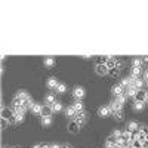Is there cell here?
Listing matches in <instances>:
<instances>
[{
    "mask_svg": "<svg viewBox=\"0 0 148 148\" xmlns=\"http://www.w3.org/2000/svg\"><path fill=\"white\" fill-rule=\"evenodd\" d=\"M145 84H147V86H148V80H147V82H145Z\"/></svg>",
    "mask_w": 148,
    "mask_h": 148,
    "instance_id": "f35d334b",
    "label": "cell"
},
{
    "mask_svg": "<svg viewBox=\"0 0 148 148\" xmlns=\"http://www.w3.org/2000/svg\"><path fill=\"white\" fill-rule=\"evenodd\" d=\"M96 73L99 74V76H105V74L110 73V68L107 64H98L96 65Z\"/></svg>",
    "mask_w": 148,
    "mask_h": 148,
    "instance_id": "7a4b0ae2",
    "label": "cell"
},
{
    "mask_svg": "<svg viewBox=\"0 0 148 148\" xmlns=\"http://www.w3.org/2000/svg\"><path fill=\"white\" fill-rule=\"evenodd\" d=\"M145 104L147 102H144V101H135L133 102V110L135 111H142L145 108Z\"/></svg>",
    "mask_w": 148,
    "mask_h": 148,
    "instance_id": "9a60e30c",
    "label": "cell"
},
{
    "mask_svg": "<svg viewBox=\"0 0 148 148\" xmlns=\"http://www.w3.org/2000/svg\"><path fill=\"white\" fill-rule=\"evenodd\" d=\"M130 148H144V147H142V144H141V142H138V141H133V142L130 144Z\"/></svg>",
    "mask_w": 148,
    "mask_h": 148,
    "instance_id": "4dcf8cb0",
    "label": "cell"
},
{
    "mask_svg": "<svg viewBox=\"0 0 148 148\" xmlns=\"http://www.w3.org/2000/svg\"><path fill=\"white\" fill-rule=\"evenodd\" d=\"M145 96H147V92L144 89H141V90H138L136 96H135V101H144L145 102Z\"/></svg>",
    "mask_w": 148,
    "mask_h": 148,
    "instance_id": "e0dca14e",
    "label": "cell"
},
{
    "mask_svg": "<svg viewBox=\"0 0 148 148\" xmlns=\"http://www.w3.org/2000/svg\"><path fill=\"white\" fill-rule=\"evenodd\" d=\"M61 147H62V148H71V147H70L68 144H65V145H61Z\"/></svg>",
    "mask_w": 148,
    "mask_h": 148,
    "instance_id": "8d00e7d4",
    "label": "cell"
},
{
    "mask_svg": "<svg viewBox=\"0 0 148 148\" xmlns=\"http://www.w3.org/2000/svg\"><path fill=\"white\" fill-rule=\"evenodd\" d=\"M43 62H45V65H46V67L51 68V67H53V65H55V59H53L52 56H49V58H45Z\"/></svg>",
    "mask_w": 148,
    "mask_h": 148,
    "instance_id": "cb8c5ba5",
    "label": "cell"
},
{
    "mask_svg": "<svg viewBox=\"0 0 148 148\" xmlns=\"http://www.w3.org/2000/svg\"><path fill=\"white\" fill-rule=\"evenodd\" d=\"M144 84H145V82H144V79H141V77H138V79H135V84H133V88H136L138 90H141V89L144 88Z\"/></svg>",
    "mask_w": 148,
    "mask_h": 148,
    "instance_id": "d6986e66",
    "label": "cell"
},
{
    "mask_svg": "<svg viewBox=\"0 0 148 148\" xmlns=\"http://www.w3.org/2000/svg\"><path fill=\"white\" fill-rule=\"evenodd\" d=\"M52 125V116H43L42 117V126L47 127V126H51Z\"/></svg>",
    "mask_w": 148,
    "mask_h": 148,
    "instance_id": "2e32d148",
    "label": "cell"
},
{
    "mask_svg": "<svg viewBox=\"0 0 148 148\" xmlns=\"http://www.w3.org/2000/svg\"><path fill=\"white\" fill-rule=\"evenodd\" d=\"M43 108L45 107L42 104H34L31 111H33V114H36V116H43Z\"/></svg>",
    "mask_w": 148,
    "mask_h": 148,
    "instance_id": "ba28073f",
    "label": "cell"
},
{
    "mask_svg": "<svg viewBox=\"0 0 148 148\" xmlns=\"http://www.w3.org/2000/svg\"><path fill=\"white\" fill-rule=\"evenodd\" d=\"M144 80H145V82L148 80V68H147V70L144 71Z\"/></svg>",
    "mask_w": 148,
    "mask_h": 148,
    "instance_id": "836d02e7",
    "label": "cell"
},
{
    "mask_svg": "<svg viewBox=\"0 0 148 148\" xmlns=\"http://www.w3.org/2000/svg\"><path fill=\"white\" fill-rule=\"evenodd\" d=\"M86 119H88V113H86V111H80V113L76 114V117H74L73 120H76L80 126H83L84 121H86Z\"/></svg>",
    "mask_w": 148,
    "mask_h": 148,
    "instance_id": "6da1fadb",
    "label": "cell"
},
{
    "mask_svg": "<svg viewBox=\"0 0 148 148\" xmlns=\"http://www.w3.org/2000/svg\"><path fill=\"white\" fill-rule=\"evenodd\" d=\"M51 148H62V147L58 145V144H52V145H51Z\"/></svg>",
    "mask_w": 148,
    "mask_h": 148,
    "instance_id": "d590c367",
    "label": "cell"
},
{
    "mask_svg": "<svg viewBox=\"0 0 148 148\" xmlns=\"http://www.w3.org/2000/svg\"><path fill=\"white\" fill-rule=\"evenodd\" d=\"M98 114H99L101 117H108L113 114V111H111L110 107H99V110H98Z\"/></svg>",
    "mask_w": 148,
    "mask_h": 148,
    "instance_id": "5b68a950",
    "label": "cell"
},
{
    "mask_svg": "<svg viewBox=\"0 0 148 148\" xmlns=\"http://www.w3.org/2000/svg\"><path fill=\"white\" fill-rule=\"evenodd\" d=\"M110 108H111V111H113V113H114V111H119V110H121L123 108V105L116 99V98H114V99L113 101H111V104H110Z\"/></svg>",
    "mask_w": 148,
    "mask_h": 148,
    "instance_id": "4fadbf2b",
    "label": "cell"
},
{
    "mask_svg": "<svg viewBox=\"0 0 148 148\" xmlns=\"http://www.w3.org/2000/svg\"><path fill=\"white\" fill-rule=\"evenodd\" d=\"M15 98H18V99H21L22 102H25V104H27V102L31 99V96H30V95H28L25 90H21V92H18Z\"/></svg>",
    "mask_w": 148,
    "mask_h": 148,
    "instance_id": "277c9868",
    "label": "cell"
},
{
    "mask_svg": "<svg viewBox=\"0 0 148 148\" xmlns=\"http://www.w3.org/2000/svg\"><path fill=\"white\" fill-rule=\"evenodd\" d=\"M132 67H142V59L141 58H135L132 61Z\"/></svg>",
    "mask_w": 148,
    "mask_h": 148,
    "instance_id": "4316f807",
    "label": "cell"
},
{
    "mask_svg": "<svg viewBox=\"0 0 148 148\" xmlns=\"http://www.w3.org/2000/svg\"><path fill=\"white\" fill-rule=\"evenodd\" d=\"M126 129H127L129 132H133V133L138 132V130H139V123L135 121V120H132V121L127 123V127H126Z\"/></svg>",
    "mask_w": 148,
    "mask_h": 148,
    "instance_id": "52a82bcc",
    "label": "cell"
},
{
    "mask_svg": "<svg viewBox=\"0 0 148 148\" xmlns=\"http://www.w3.org/2000/svg\"><path fill=\"white\" fill-rule=\"evenodd\" d=\"M73 108L77 111V113H80V111H83V102L80 99H76V102L73 104Z\"/></svg>",
    "mask_w": 148,
    "mask_h": 148,
    "instance_id": "44dd1931",
    "label": "cell"
},
{
    "mask_svg": "<svg viewBox=\"0 0 148 148\" xmlns=\"http://www.w3.org/2000/svg\"><path fill=\"white\" fill-rule=\"evenodd\" d=\"M76 114H77V111L74 110L73 107H68V108L65 110V116L70 117V119H74V117H76Z\"/></svg>",
    "mask_w": 148,
    "mask_h": 148,
    "instance_id": "ffe728a7",
    "label": "cell"
},
{
    "mask_svg": "<svg viewBox=\"0 0 148 148\" xmlns=\"http://www.w3.org/2000/svg\"><path fill=\"white\" fill-rule=\"evenodd\" d=\"M84 89L82 88V86H77V88H74V90H73V95H74V98H76V99H80L82 101V98L84 96Z\"/></svg>",
    "mask_w": 148,
    "mask_h": 148,
    "instance_id": "3957f363",
    "label": "cell"
},
{
    "mask_svg": "<svg viewBox=\"0 0 148 148\" xmlns=\"http://www.w3.org/2000/svg\"><path fill=\"white\" fill-rule=\"evenodd\" d=\"M55 90H56V93H64V92L67 90V84H65V83H59L58 88H56Z\"/></svg>",
    "mask_w": 148,
    "mask_h": 148,
    "instance_id": "d4e9b609",
    "label": "cell"
},
{
    "mask_svg": "<svg viewBox=\"0 0 148 148\" xmlns=\"http://www.w3.org/2000/svg\"><path fill=\"white\" fill-rule=\"evenodd\" d=\"M45 102H46V105H52L53 102H56L55 95H53V93H47V95L45 96Z\"/></svg>",
    "mask_w": 148,
    "mask_h": 148,
    "instance_id": "5bb4252c",
    "label": "cell"
},
{
    "mask_svg": "<svg viewBox=\"0 0 148 148\" xmlns=\"http://www.w3.org/2000/svg\"><path fill=\"white\" fill-rule=\"evenodd\" d=\"M145 102H148V92H147V96H145Z\"/></svg>",
    "mask_w": 148,
    "mask_h": 148,
    "instance_id": "74e56055",
    "label": "cell"
},
{
    "mask_svg": "<svg viewBox=\"0 0 148 148\" xmlns=\"http://www.w3.org/2000/svg\"><path fill=\"white\" fill-rule=\"evenodd\" d=\"M52 114V108H51V105H46L45 108H43V116H51ZM42 116V117H43Z\"/></svg>",
    "mask_w": 148,
    "mask_h": 148,
    "instance_id": "83f0119b",
    "label": "cell"
},
{
    "mask_svg": "<svg viewBox=\"0 0 148 148\" xmlns=\"http://www.w3.org/2000/svg\"><path fill=\"white\" fill-rule=\"evenodd\" d=\"M120 84H121L125 89L130 88V76H129V77H123V79H121V82H120Z\"/></svg>",
    "mask_w": 148,
    "mask_h": 148,
    "instance_id": "7402d4cb",
    "label": "cell"
},
{
    "mask_svg": "<svg viewBox=\"0 0 148 148\" xmlns=\"http://www.w3.org/2000/svg\"><path fill=\"white\" fill-rule=\"evenodd\" d=\"M121 136H123V132H121V130H114V132H113V138H114V139H119V138H121Z\"/></svg>",
    "mask_w": 148,
    "mask_h": 148,
    "instance_id": "f546056e",
    "label": "cell"
},
{
    "mask_svg": "<svg viewBox=\"0 0 148 148\" xmlns=\"http://www.w3.org/2000/svg\"><path fill=\"white\" fill-rule=\"evenodd\" d=\"M22 121H24V114H15L14 119L10 120V123H18V125L22 123Z\"/></svg>",
    "mask_w": 148,
    "mask_h": 148,
    "instance_id": "603a6c76",
    "label": "cell"
},
{
    "mask_svg": "<svg viewBox=\"0 0 148 148\" xmlns=\"http://www.w3.org/2000/svg\"><path fill=\"white\" fill-rule=\"evenodd\" d=\"M136 93H138V89L133 88V86H130V88L125 89V95H126L127 98H135V96H136Z\"/></svg>",
    "mask_w": 148,
    "mask_h": 148,
    "instance_id": "7c38bea8",
    "label": "cell"
},
{
    "mask_svg": "<svg viewBox=\"0 0 148 148\" xmlns=\"http://www.w3.org/2000/svg\"><path fill=\"white\" fill-rule=\"evenodd\" d=\"M142 64H148V56H142Z\"/></svg>",
    "mask_w": 148,
    "mask_h": 148,
    "instance_id": "e575fe53",
    "label": "cell"
},
{
    "mask_svg": "<svg viewBox=\"0 0 148 148\" xmlns=\"http://www.w3.org/2000/svg\"><path fill=\"white\" fill-rule=\"evenodd\" d=\"M111 92H113V95L117 98V96H120V95L125 93V88H123L121 84H116V86H113V89H111Z\"/></svg>",
    "mask_w": 148,
    "mask_h": 148,
    "instance_id": "8992f818",
    "label": "cell"
},
{
    "mask_svg": "<svg viewBox=\"0 0 148 148\" xmlns=\"http://www.w3.org/2000/svg\"><path fill=\"white\" fill-rule=\"evenodd\" d=\"M111 116H113L116 120H121V119H123V111H121V110H119V111H114V113L111 114Z\"/></svg>",
    "mask_w": 148,
    "mask_h": 148,
    "instance_id": "484cf974",
    "label": "cell"
},
{
    "mask_svg": "<svg viewBox=\"0 0 148 148\" xmlns=\"http://www.w3.org/2000/svg\"><path fill=\"white\" fill-rule=\"evenodd\" d=\"M51 108H52V113H59V111H62V104L59 101H56L51 105Z\"/></svg>",
    "mask_w": 148,
    "mask_h": 148,
    "instance_id": "ac0fdd59",
    "label": "cell"
},
{
    "mask_svg": "<svg viewBox=\"0 0 148 148\" xmlns=\"http://www.w3.org/2000/svg\"><path fill=\"white\" fill-rule=\"evenodd\" d=\"M79 127H80V125H79L76 120H73V121H70V125H68V132L77 133V132H79Z\"/></svg>",
    "mask_w": 148,
    "mask_h": 148,
    "instance_id": "8fae6325",
    "label": "cell"
},
{
    "mask_svg": "<svg viewBox=\"0 0 148 148\" xmlns=\"http://www.w3.org/2000/svg\"><path fill=\"white\" fill-rule=\"evenodd\" d=\"M116 99H117V101H119V102H120V104L123 105V104H125V102H126V99H127V96H126L125 93H123V95H120V96H117V98H116Z\"/></svg>",
    "mask_w": 148,
    "mask_h": 148,
    "instance_id": "f1b7e54d",
    "label": "cell"
},
{
    "mask_svg": "<svg viewBox=\"0 0 148 148\" xmlns=\"http://www.w3.org/2000/svg\"><path fill=\"white\" fill-rule=\"evenodd\" d=\"M58 84H59V82H58L56 77H49L47 79V88L49 89H56Z\"/></svg>",
    "mask_w": 148,
    "mask_h": 148,
    "instance_id": "30bf717a",
    "label": "cell"
},
{
    "mask_svg": "<svg viewBox=\"0 0 148 148\" xmlns=\"http://www.w3.org/2000/svg\"><path fill=\"white\" fill-rule=\"evenodd\" d=\"M142 73H144V71H142V67H132V70H130V76L138 79V77L142 76Z\"/></svg>",
    "mask_w": 148,
    "mask_h": 148,
    "instance_id": "9c48e42d",
    "label": "cell"
},
{
    "mask_svg": "<svg viewBox=\"0 0 148 148\" xmlns=\"http://www.w3.org/2000/svg\"><path fill=\"white\" fill-rule=\"evenodd\" d=\"M2 126H3V129L8 126V120H6V119H2Z\"/></svg>",
    "mask_w": 148,
    "mask_h": 148,
    "instance_id": "d6a6232c",
    "label": "cell"
},
{
    "mask_svg": "<svg viewBox=\"0 0 148 148\" xmlns=\"http://www.w3.org/2000/svg\"><path fill=\"white\" fill-rule=\"evenodd\" d=\"M119 71H120V68H111L110 70V74H111V76H117Z\"/></svg>",
    "mask_w": 148,
    "mask_h": 148,
    "instance_id": "1f68e13d",
    "label": "cell"
}]
</instances>
